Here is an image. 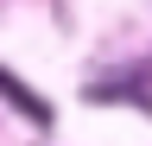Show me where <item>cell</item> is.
Returning a JSON list of instances; mask_svg holds the SVG:
<instances>
[{"label":"cell","instance_id":"obj_1","mask_svg":"<svg viewBox=\"0 0 152 146\" xmlns=\"http://www.w3.org/2000/svg\"><path fill=\"white\" fill-rule=\"evenodd\" d=\"M89 95L95 102H140L146 114H152V57H133V64H121V70H108L102 83H89Z\"/></svg>","mask_w":152,"mask_h":146},{"label":"cell","instance_id":"obj_2","mask_svg":"<svg viewBox=\"0 0 152 146\" xmlns=\"http://www.w3.org/2000/svg\"><path fill=\"white\" fill-rule=\"evenodd\" d=\"M0 95H13V102H19V114H26V121H38V127L51 121V108L38 102V95H32V89L19 83V76H7V70H0Z\"/></svg>","mask_w":152,"mask_h":146}]
</instances>
